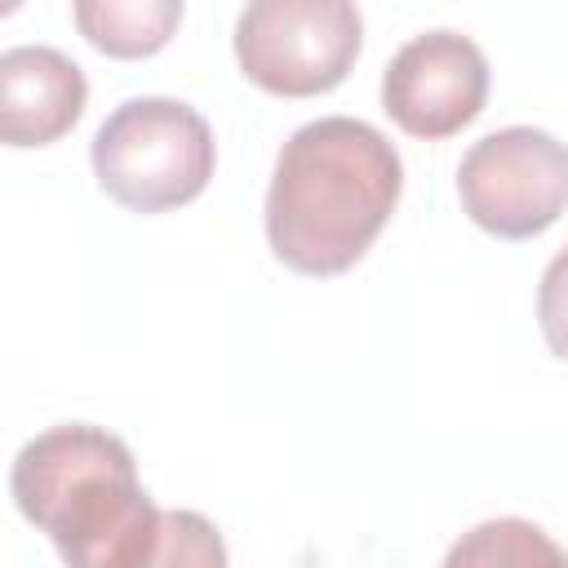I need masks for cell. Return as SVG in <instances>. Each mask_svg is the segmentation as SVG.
I'll return each instance as SVG.
<instances>
[{
  "mask_svg": "<svg viewBox=\"0 0 568 568\" xmlns=\"http://www.w3.org/2000/svg\"><path fill=\"white\" fill-rule=\"evenodd\" d=\"M395 146L364 120L302 124L275 155L266 191L271 253L297 275H342L382 235L399 204Z\"/></svg>",
  "mask_w": 568,
  "mask_h": 568,
  "instance_id": "obj_1",
  "label": "cell"
},
{
  "mask_svg": "<svg viewBox=\"0 0 568 568\" xmlns=\"http://www.w3.org/2000/svg\"><path fill=\"white\" fill-rule=\"evenodd\" d=\"M13 501L67 564L138 568L155 564L160 506L138 484L124 439L102 426H53L13 457Z\"/></svg>",
  "mask_w": 568,
  "mask_h": 568,
  "instance_id": "obj_2",
  "label": "cell"
},
{
  "mask_svg": "<svg viewBox=\"0 0 568 568\" xmlns=\"http://www.w3.org/2000/svg\"><path fill=\"white\" fill-rule=\"evenodd\" d=\"M93 173L102 191L133 213L191 204L213 178L209 120L173 98H129L93 133Z\"/></svg>",
  "mask_w": 568,
  "mask_h": 568,
  "instance_id": "obj_3",
  "label": "cell"
},
{
  "mask_svg": "<svg viewBox=\"0 0 568 568\" xmlns=\"http://www.w3.org/2000/svg\"><path fill=\"white\" fill-rule=\"evenodd\" d=\"M364 44L355 0H248L235 22L240 71L275 98L337 89Z\"/></svg>",
  "mask_w": 568,
  "mask_h": 568,
  "instance_id": "obj_4",
  "label": "cell"
},
{
  "mask_svg": "<svg viewBox=\"0 0 568 568\" xmlns=\"http://www.w3.org/2000/svg\"><path fill=\"white\" fill-rule=\"evenodd\" d=\"M457 195L497 240H532L568 209V146L532 124L479 138L457 164Z\"/></svg>",
  "mask_w": 568,
  "mask_h": 568,
  "instance_id": "obj_5",
  "label": "cell"
},
{
  "mask_svg": "<svg viewBox=\"0 0 568 568\" xmlns=\"http://www.w3.org/2000/svg\"><path fill=\"white\" fill-rule=\"evenodd\" d=\"M484 98H488V58L462 31L413 36L382 75L386 115L422 142L462 133L484 111Z\"/></svg>",
  "mask_w": 568,
  "mask_h": 568,
  "instance_id": "obj_6",
  "label": "cell"
},
{
  "mask_svg": "<svg viewBox=\"0 0 568 568\" xmlns=\"http://www.w3.org/2000/svg\"><path fill=\"white\" fill-rule=\"evenodd\" d=\"M84 71L49 44L0 53V133L9 146H49L84 115Z\"/></svg>",
  "mask_w": 568,
  "mask_h": 568,
  "instance_id": "obj_7",
  "label": "cell"
},
{
  "mask_svg": "<svg viewBox=\"0 0 568 568\" xmlns=\"http://www.w3.org/2000/svg\"><path fill=\"white\" fill-rule=\"evenodd\" d=\"M75 31L106 58L133 62L160 53L178 22L182 0H71Z\"/></svg>",
  "mask_w": 568,
  "mask_h": 568,
  "instance_id": "obj_8",
  "label": "cell"
},
{
  "mask_svg": "<svg viewBox=\"0 0 568 568\" xmlns=\"http://www.w3.org/2000/svg\"><path fill=\"white\" fill-rule=\"evenodd\" d=\"M537 559L564 564L568 550H559L537 524L524 519H488L448 550V564H537Z\"/></svg>",
  "mask_w": 568,
  "mask_h": 568,
  "instance_id": "obj_9",
  "label": "cell"
},
{
  "mask_svg": "<svg viewBox=\"0 0 568 568\" xmlns=\"http://www.w3.org/2000/svg\"><path fill=\"white\" fill-rule=\"evenodd\" d=\"M155 564H226V546L217 528L195 510H164L160 515V546Z\"/></svg>",
  "mask_w": 568,
  "mask_h": 568,
  "instance_id": "obj_10",
  "label": "cell"
},
{
  "mask_svg": "<svg viewBox=\"0 0 568 568\" xmlns=\"http://www.w3.org/2000/svg\"><path fill=\"white\" fill-rule=\"evenodd\" d=\"M537 324L546 346L568 359V248H559L550 257V266L541 271V288H537Z\"/></svg>",
  "mask_w": 568,
  "mask_h": 568,
  "instance_id": "obj_11",
  "label": "cell"
},
{
  "mask_svg": "<svg viewBox=\"0 0 568 568\" xmlns=\"http://www.w3.org/2000/svg\"><path fill=\"white\" fill-rule=\"evenodd\" d=\"M18 4H22V0H4V4H0V9H4V13H13V9H18Z\"/></svg>",
  "mask_w": 568,
  "mask_h": 568,
  "instance_id": "obj_12",
  "label": "cell"
}]
</instances>
